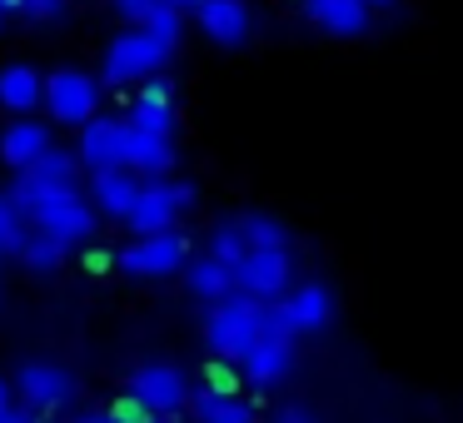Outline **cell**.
<instances>
[{
	"instance_id": "obj_31",
	"label": "cell",
	"mask_w": 463,
	"mask_h": 423,
	"mask_svg": "<svg viewBox=\"0 0 463 423\" xmlns=\"http://www.w3.org/2000/svg\"><path fill=\"white\" fill-rule=\"evenodd\" d=\"M90 423H145V418H135V413H100V418H90Z\"/></svg>"
},
{
	"instance_id": "obj_3",
	"label": "cell",
	"mask_w": 463,
	"mask_h": 423,
	"mask_svg": "<svg viewBox=\"0 0 463 423\" xmlns=\"http://www.w3.org/2000/svg\"><path fill=\"white\" fill-rule=\"evenodd\" d=\"M45 115L51 125L65 130H85V125L100 115V80L80 65H61V70L45 75Z\"/></svg>"
},
{
	"instance_id": "obj_9",
	"label": "cell",
	"mask_w": 463,
	"mask_h": 423,
	"mask_svg": "<svg viewBox=\"0 0 463 423\" xmlns=\"http://www.w3.org/2000/svg\"><path fill=\"white\" fill-rule=\"evenodd\" d=\"M15 393L25 399L31 413H55L75 399V373L55 359H25L15 373Z\"/></svg>"
},
{
	"instance_id": "obj_1",
	"label": "cell",
	"mask_w": 463,
	"mask_h": 423,
	"mask_svg": "<svg viewBox=\"0 0 463 423\" xmlns=\"http://www.w3.org/2000/svg\"><path fill=\"white\" fill-rule=\"evenodd\" d=\"M175 51L180 45L160 41V35H150L145 25H130V31H120L110 45H105L100 55V85H145L155 80V75H165V65L175 61Z\"/></svg>"
},
{
	"instance_id": "obj_10",
	"label": "cell",
	"mask_w": 463,
	"mask_h": 423,
	"mask_svg": "<svg viewBox=\"0 0 463 423\" xmlns=\"http://www.w3.org/2000/svg\"><path fill=\"white\" fill-rule=\"evenodd\" d=\"M31 230L51 234L55 244H65V249H85V244L95 240V204L75 190V194H65L61 204H51L45 214H35Z\"/></svg>"
},
{
	"instance_id": "obj_25",
	"label": "cell",
	"mask_w": 463,
	"mask_h": 423,
	"mask_svg": "<svg viewBox=\"0 0 463 423\" xmlns=\"http://www.w3.org/2000/svg\"><path fill=\"white\" fill-rule=\"evenodd\" d=\"M204 254H214L220 264H240L244 254H250V240H244V230H240V220H220L210 230V240H204Z\"/></svg>"
},
{
	"instance_id": "obj_20",
	"label": "cell",
	"mask_w": 463,
	"mask_h": 423,
	"mask_svg": "<svg viewBox=\"0 0 463 423\" xmlns=\"http://www.w3.org/2000/svg\"><path fill=\"white\" fill-rule=\"evenodd\" d=\"M184 289L200 304H224L234 294V269L220 264L214 254H194V259L184 264Z\"/></svg>"
},
{
	"instance_id": "obj_28",
	"label": "cell",
	"mask_w": 463,
	"mask_h": 423,
	"mask_svg": "<svg viewBox=\"0 0 463 423\" xmlns=\"http://www.w3.org/2000/svg\"><path fill=\"white\" fill-rule=\"evenodd\" d=\"M65 11H71V0H25L21 5V15L35 21V25H61Z\"/></svg>"
},
{
	"instance_id": "obj_11",
	"label": "cell",
	"mask_w": 463,
	"mask_h": 423,
	"mask_svg": "<svg viewBox=\"0 0 463 423\" xmlns=\"http://www.w3.org/2000/svg\"><path fill=\"white\" fill-rule=\"evenodd\" d=\"M194 25L220 51H240L254 35V11H250V0H200L194 5Z\"/></svg>"
},
{
	"instance_id": "obj_36",
	"label": "cell",
	"mask_w": 463,
	"mask_h": 423,
	"mask_svg": "<svg viewBox=\"0 0 463 423\" xmlns=\"http://www.w3.org/2000/svg\"><path fill=\"white\" fill-rule=\"evenodd\" d=\"M75 423H90V418H75Z\"/></svg>"
},
{
	"instance_id": "obj_21",
	"label": "cell",
	"mask_w": 463,
	"mask_h": 423,
	"mask_svg": "<svg viewBox=\"0 0 463 423\" xmlns=\"http://www.w3.org/2000/svg\"><path fill=\"white\" fill-rule=\"evenodd\" d=\"M175 164H180L175 140L130 130V164H125V170H135L140 180H175Z\"/></svg>"
},
{
	"instance_id": "obj_29",
	"label": "cell",
	"mask_w": 463,
	"mask_h": 423,
	"mask_svg": "<svg viewBox=\"0 0 463 423\" xmlns=\"http://www.w3.org/2000/svg\"><path fill=\"white\" fill-rule=\"evenodd\" d=\"M110 5H115V15H120V21L145 25V21H150V11H155V5H165V0H110Z\"/></svg>"
},
{
	"instance_id": "obj_17",
	"label": "cell",
	"mask_w": 463,
	"mask_h": 423,
	"mask_svg": "<svg viewBox=\"0 0 463 423\" xmlns=\"http://www.w3.org/2000/svg\"><path fill=\"white\" fill-rule=\"evenodd\" d=\"M51 145H55L51 140V120H31V115H21V120H11L5 130H0V160L21 174V170H31Z\"/></svg>"
},
{
	"instance_id": "obj_15",
	"label": "cell",
	"mask_w": 463,
	"mask_h": 423,
	"mask_svg": "<svg viewBox=\"0 0 463 423\" xmlns=\"http://www.w3.org/2000/svg\"><path fill=\"white\" fill-rule=\"evenodd\" d=\"M190 413H194V423H254L250 399H244L224 373H214L204 389L190 393Z\"/></svg>"
},
{
	"instance_id": "obj_4",
	"label": "cell",
	"mask_w": 463,
	"mask_h": 423,
	"mask_svg": "<svg viewBox=\"0 0 463 423\" xmlns=\"http://www.w3.org/2000/svg\"><path fill=\"white\" fill-rule=\"evenodd\" d=\"M190 234L184 230H165V234H135L120 254H115V269L130 274V279H170L190 264Z\"/></svg>"
},
{
	"instance_id": "obj_34",
	"label": "cell",
	"mask_w": 463,
	"mask_h": 423,
	"mask_svg": "<svg viewBox=\"0 0 463 423\" xmlns=\"http://www.w3.org/2000/svg\"><path fill=\"white\" fill-rule=\"evenodd\" d=\"M364 5H369V11H383V5H393V0H364Z\"/></svg>"
},
{
	"instance_id": "obj_2",
	"label": "cell",
	"mask_w": 463,
	"mask_h": 423,
	"mask_svg": "<svg viewBox=\"0 0 463 423\" xmlns=\"http://www.w3.org/2000/svg\"><path fill=\"white\" fill-rule=\"evenodd\" d=\"M260 339H264V304L260 299L230 294L224 304H210V314H204V343H210L214 359L240 363Z\"/></svg>"
},
{
	"instance_id": "obj_30",
	"label": "cell",
	"mask_w": 463,
	"mask_h": 423,
	"mask_svg": "<svg viewBox=\"0 0 463 423\" xmlns=\"http://www.w3.org/2000/svg\"><path fill=\"white\" fill-rule=\"evenodd\" d=\"M274 423H319V418H314V409H304V403H279V409H274Z\"/></svg>"
},
{
	"instance_id": "obj_12",
	"label": "cell",
	"mask_w": 463,
	"mask_h": 423,
	"mask_svg": "<svg viewBox=\"0 0 463 423\" xmlns=\"http://www.w3.org/2000/svg\"><path fill=\"white\" fill-rule=\"evenodd\" d=\"M294 359H299V353H294L289 334H264V339L254 343V349L244 353L234 369L244 373V383H250V389H274V383H284L294 373Z\"/></svg>"
},
{
	"instance_id": "obj_35",
	"label": "cell",
	"mask_w": 463,
	"mask_h": 423,
	"mask_svg": "<svg viewBox=\"0 0 463 423\" xmlns=\"http://www.w3.org/2000/svg\"><path fill=\"white\" fill-rule=\"evenodd\" d=\"M170 5H180V11H194V5H200V0H170Z\"/></svg>"
},
{
	"instance_id": "obj_7",
	"label": "cell",
	"mask_w": 463,
	"mask_h": 423,
	"mask_svg": "<svg viewBox=\"0 0 463 423\" xmlns=\"http://www.w3.org/2000/svg\"><path fill=\"white\" fill-rule=\"evenodd\" d=\"M294 289V254L289 249H250L234 264V294L260 304H279Z\"/></svg>"
},
{
	"instance_id": "obj_26",
	"label": "cell",
	"mask_w": 463,
	"mask_h": 423,
	"mask_svg": "<svg viewBox=\"0 0 463 423\" xmlns=\"http://www.w3.org/2000/svg\"><path fill=\"white\" fill-rule=\"evenodd\" d=\"M25 234H31V220H25L21 210H15L11 190H0V259H11V254L21 249Z\"/></svg>"
},
{
	"instance_id": "obj_37",
	"label": "cell",
	"mask_w": 463,
	"mask_h": 423,
	"mask_svg": "<svg viewBox=\"0 0 463 423\" xmlns=\"http://www.w3.org/2000/svg\"><path fill=\"white\" fill-rule=\"evenodd\" d=\"M0 21H5V11H0Z\"/></svg>"
},
{
	"instance_id": "obj_27",
	"label": "cell",
	"mask_w": 463,
	"mask_h": 423,
	"mask_svg": "<svg viewBox=\"0 0 463 423\" xmlns=\"http://www.w3.org/2000/svg\"><path fill=\"white\" fill-rule=\"evenodd\" d=\"M145 31H150V35H160V41H170V45H180V35H184V11L165 0V5H155V11H150Z\"/></svg>"
},
{
	"instance_id": "obj_16",
	"label": "cell",
	"mask_w": 463,
	"mask_h": 423,
	"mask_svg": "<svg viewBox=\"0 0 463 423\" xmlns=\"http://www.w3.org/2000/svg\"><path fill=\"white\" fill-rule=\"evenodd\" d=\"M140 174L135 170H100L90 174V190H85V200L95 204V214H105V220H130L135 200H140Z\"/></svg>"
},
{
	"instance_id": "obj_8",
	"label": "cell",
	"mask_w": 463,
	"mask_h": 423,
	"mask_svg": "<svg viewBox=\"0 0 463 423\" xmlns=\"http://www.w3.org/2000/svg\"><path fill=\"white\" fill-rule=\"evenodd\" d=\"M75 135H80V140H75L80 170L100 174V170H125V164H130V120H120V115H95V120Z\"/></svg>"
},
{
	"instance_id": "obj_22",
	"label": "cell",
	"mask_w": 463,
	"mask_h": 423,
	"mask_svg": "<svg viewBox=\"0 0 463 423\" xmlns=\"http://www.w3.org/2000/svg\"><path fill=\"white\" fill-rule=\"evenodd\" d=\"M31 184H51V190H65V184H80V160H75V150H61V145H51V150L41 155V160L31 164V170H21Z\"/></svg>"
},
{
	"instance_id": "obj_5",
	"label": "cell",
	"mask_w": 463,
	"mask_h": 423,
	"mask_svg": "<svg viewBox=\"0 0 463 423\" xmlns=\"http://www.w3.org/2000/svg\"><path fill=\"white\" fill-rule=\"evenodd\" d=\"M194 210V184L190 180H145L140 184V200L130 210V230L135 234H165V230H180V220Z\"/></svg>"
},
{
	"instance_id": "obj_32",
	"label": "cell",
	"mask_w": 463,
	"mask_h": 423,
	"mask_svg": "<svg viewBox=\"0 0 463 423\" xmlns=\"http://www.w3.org/2000/svg\"><path fill=\"white\" fill-rule=\"evenodd\" d=\"M11 393H15V383H11V379H0V413H5V409H11V403H15Z\"/></svg>"
},
{
	"instance_id": "obj_6",
	"label": "cell",
	"mask_w": 463,
	"mask_h": 423,
	"mask_svg": "<svg viewBox=\"0 0 463 423\" xmlns=\"http://www.w3.org/2000/svg\"><path fill=\"white\" fill-rule=\"evenodd\" d=\"M130 403L145 418H175V413L190 403V379H184L175 363L150 359L130 373Z\"/></svg>"
},
{
	"instance_id": "obj_19",
	"label": "cell",
	"mask_w": 463,
	"mask_h": 423,
	"mask_svg": "<svg viewBox=\"0 0 463 423\" xmlns=\"http://www.w3.org/2000/svg\"><path fill=\"white\" fill-rule=\"evenodd\" d=\"M41 105H45V75L35 65H25V61L0 65V110L35 115Z\"/></svg>"
},
{
	"instance_id": "obj_24",
	"label": "cell",
	"mask_w": 463,
	"mask_h": 423,
	"mask_svg": "<svg viewBox=\"0 0 463 423\" xmlns=\"http://www.w3.org/2000/svg\"><path fill=\"white\" fill-rule=\"evenodd\" d=\"M234 220H240L244 240H250V249H289V224L274 220V214L244 210V214H234Z\"/></svg>"
},
{
	"instance_id": "obj_14",
	"label": "cell",
	"mask_w": 463,
	"mask_h": 423,
	"mask_svg": "<svg viewBox=\"0 0 463 423\" xmlns=\"http://www.w3.org/2000/svg\"><path fill=\"white\" fill-rule=\"evenodd\" d=\"M279 314H284V324H289L294 339L329 329V319H334V294H329V284H319V279L294 284V289L279 299Z\"/></svg>"
},
{
	"instance_id": "obj_33",
	"label": "cell",
	"mask_w": 463,
	"mask_h": 423,
	"mask_svg": "<svg viewBox=\"0 0 463 423\" xmlns=\"http://www.w3.org/2000/svg\"><path fill=\"white\" fill-rule=\"evenodd\" d=\"M25 0H0V11H21Z\"/></svg>"
},
{
	"instance_id": "obj_13",
	"label": "cell",
	"mask_w": 463,
	"mask_h": 423,
	"mask_svg": "<svg viewBox=\"0 0 463 423\" xmlns=\"http://www.w3.org/2000/svg\"><path fill=\"white\" fill-rule=\"evenodd\" d=\"M125 120H130V130H140V135H160V140H175V85L165 80V75L145 80L140 90H135V100H130V110H125Z\"/></svg>"
},
{
	"instance_id": "obj_23",
	"label": "cell",
	"mask_w": 463,
	"mask_h": 423,
	"mask_svg": "<svg viewBox=\"0 0 463 423\" xmlns=\"http://www.w3.org/2000/svg\"><path fill=\"white\" fill-rule=\"evenodd\" d=\"M15 259H21L31 274H55L65 259H71V249H65V244H55L51 234L31 230V234L21 240V249H15Z\"/></svg>"
},
{
	"instance_id": "obj_18",
	"label": "cell",
	"mask_w": 463,
	"mask_h": 423,
	"mask_svg": "<svg viewBox=\"0 0 463 423\" xmlns=\"http://www.w3.org/2000/svg\"><path fill=\"white\" fill-rule=\"evenodd\" d=\"M299 11L309 15L324 35H334V41H354V35H364L369 31V15H373L364 0H299Z\"/></svg>"
}]
</instances>
